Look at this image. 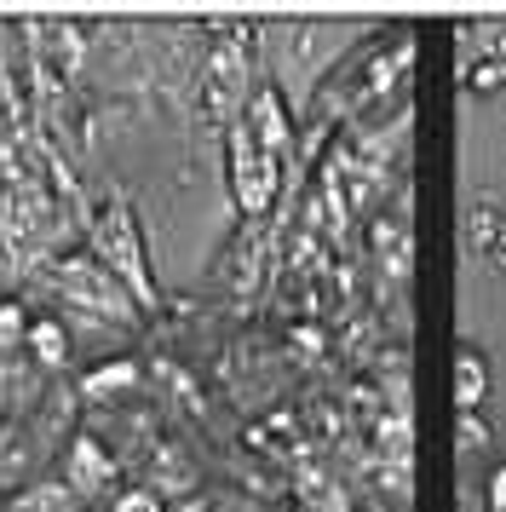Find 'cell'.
Instances as JSON below:
<instances>
[{
    "mask_svg": "<svg viewBox=\"0 0 506 512\" xmlns=\"http://www.w3.org/2000/svg\"><path fill=\"white\" fill-rule=\"evenodd\" d=\"M230 167H236V196H242V208H265V202H271V190H276V173H271V156H265L248 133H236Z\"/></svg>",
    "mask_w": 506,
    "mask_h": 512,
    "instance_id": "1",
    "label": "cell"
},
{
    "mask_svg": "<svg viewBox=\"0 0 506 512\" xmlns=\"http://www.w3.org/2000/svg\"><path fill=\"white\" fill-rule=\"evenodd\" d=\"M69 478L81 484V495H98V489L110 484V461H104L92 443H75V455H69Z\"/></svg>",
    "mask_w": 506,
    "mask_h": 512,
    "instance_id": "2",
    "label": "cell"
},
{
    "mask_svg": "<svg viewBox=\"0 0 506 512\" xmlns=\"http://www.w3.org/2000/svg\"><path fill=\"white\" fill-rule=\"evenodd\" d=\"M253 133H259V150H265V156L288 144V121H282V110H276L271 93H259V104H253Z\"/></svg>",
    "mask_w": 506,
    "mask_h": 512,
    "instance_id": "3",
    "label": "cell"
},
{
    "mask_svg": "<svg viewBox=\"0 0 506 512\" xmlns=\"http://www.w3.org/2000/svg\"><path fill=\"white\" fill-rule=\"evenodd\" d=\"M104 254L110 259H127V277H133V288L150 300V288H144V271H138V254H133V231L121 225V219H110V231H104Z\"/></svg>",
    "mask_w": 506,
    "mask_h": 512,
    "instance_id": "4",
    "label": "cell"
},
{
    "mask_svg": "<svg viewBox=\"0 0 506 512\" xmlns=\"http://www.w3.org/2000/svg\"><path fill=\"white\" fill-rule=\"evenodd\" d=\"M18 512H75V501H69L64 489H52V484H35L29 495H18Z\"/></svg>",
    "mask_w": 506,
    "mask_h": 512,
    "instance_id": "5",
    "label": "cell"
},
{
    "mask_svg": "<svg viewBox=\"0 0 506 512\" xmlns=\"http://www.w3.org/2000/svg\"><path fill=\"white\" fill-rule=\"evenodd\" d=\"M29 340H35V351H41V363H64V334H58V323H35Z\"/></svg>",
    "mask_w": 506,
    "mask_h": 512,
    "instance_id": "6",
    "label": "cell"
},
{
    "mask_svg": "<svg viewBox=\"0 0 506 512\" xmlns=\"http://www.w3.org/2000/svg\"><path fill=\"white\" fill-rule=\"evenodd\" d=\"M23 334H29V323H23V305H18V300H6V305H0V351L18 346Z\"/></svg>",
    "mask_w": 506,
    "mask_h": 512,
    "instance_id": "7",
    "label": "cell"
},
{
    "mask_svg": "<svg viewBox=\"0 0 506 512\" xmlns=\"http://www.w3.org/2000/svg\"><path fill=\"white\" fill-rule=\"evenodd\" d=\"M478 392H483V369H478V357L466 351L460 357V403H478Z\"/></svg>",
    "mask_w": 506,
    "mask_h": 512,
    "instance_id": "8",
    "label": "cell"
},
{
    "mask_svg": "<svg viewBox=\"0 0 506 512\" xmlns=\"http://www.w3.org/2000/svg\"><path fill=\"white\" fill-rule=\"evenodd\" d=\"M133 363H110V369H98L92 374V392H115V386H133Z\"/></svg>",
    "mask_w": 506,
    "mask_h": 512,
    "instance_id": "9",
    "label": "cell"
},
{
    "mask_svg": "<svg viewBox=\"0 0 506 512\" xmlns=\"http://www.w3.org/2000/svg\"><path fill=\"white\" fill-rule=\"evenodd\" d=\"M489 507H495V512H506V466L495 472V489H489Z\"/></svg>",
    "mask_w": 506,
    "mask_h": 512,
    "instance_id": "10",
    "label": "cell"
},
{
    "mask_svg": "<svg viewBox=\"0 0 506 512\" xmlns=\"http://www.w3.org/2000/svg\"><path fill=\"white\" fill-rule=\"evenodd\" d=\"M495 265H501V271H506V236H501V242H495Z\"/></svg>",
    "mask_w": 506,
    "mask_h": 512,
    "instance_id": "11",
    "label": "cell"
}]
</instances>
